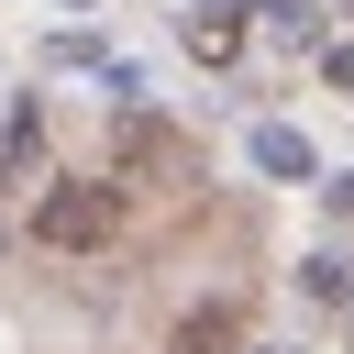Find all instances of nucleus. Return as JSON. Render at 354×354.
I'll use <instances>...</instances> for the list:
<instances>
[{"label": "nucleus", "mask_w": 354, "mask_h": 354, "mask_svg": "<svg viewBox=\"0 0 354 354\" xmlns=\"http://www.w3.org/2000/svg\"><path fill=\"white\" fill-rule=\"evenodd\" d=\"M122 210H133L122 177H55V188L33 199V243H44V254H100V243L122 232Z\"/></svg>", "instance_id": "nucleus-1"}, {"label": "nucleus", "mask_w": 354, "mask_h": 354, "mask_svg": "<svg viewBox=\"0 0 354 354\" xmlns=\"http://www.w3.org/2000/svg\"><path fill=\"white\" fill-rule=\"evenodd\" d=\"M111 155H122L133 177H155V188H188V177H199V155H188V144H177V133H166L155 111H122V133H111Z\"/></svg>", "instance_id": "nucleus-2"}, {"label": "nucleus", "mask_w": 354, "mask_h": 354, "mask_svg": "<svg viewBox=\"0 0 354 354\" xmlns=\"http://www.w3.org/2000/svg\"><path fill=\"white\" fill-rule=\"evenodd\" d=\"M232 343H243V310H232V299H199V310L177 321L166 354H232Z\"/></svg>", "instance_id": "nucleus-3"}, {"label": "nucleus", "mask_w": 354, "mask_h": 354, "mask_svg": "<svg viewBox=\"0 0 354 354\" xmlns=\"http://www.w3.org/2000/svg\"><path fill=\"white\" fill-rule=\"evenodd\" d=\"M188 55H199V66H232V55H243V11H232V0L188 11Z\"/></svg>", "instance_id": "nucleus-4"}, {"label": "nucleus", "mask_w": 354, "mask_h": 354, "mask_svg": "<svg viewBox=\"0 0 354 354\" xmlns=\"http://www.w3.org/2000/svg\"><path fill=\"white\" fill-rule=\"evenodd\" d=\"M254 166H266V177H310L321 155H310V133H299V122H254Z\"/></svg>", "instance_id": "nucleus-5"}, {"label": "nucleus", "mask_w": 354, "mask_h": 354, "mask_svg": "<svg viewBox=\"0 0 354 354\" xmlns=\"http://www.w3.org/2000/svg\"><path fill=\"white\" fill-rule=\"evenodd\" d=\"M299 288H310V299H321V310H332V299H343V288H354V277H343V266H332V254H310V266H299Z\"/></svg>", "instance_id": "nucleus-6"}, {"label": "nucleus", "mask_w": 354, "mask_h": 354, "mask_svg": "<svg viewBox=\"0 0 354 354\" xmlns=\"http://www.w3.org/2000/svg\"><path fill=\"white\" fill-rule=\"evenodd\" d=\"M321 77H332V88H354V44H332V55H321Z\"/></svg>", "instance_id": "nucleus-7"}, {"label": "nucleus", "mask_w": 354, "mask_h": 354, "mask_svg": "<svg viewBox=\"0 0 354 354\" xmlns=\"http://www.w3.org/2000/svg\"><path fill=\"white\" fill-rule=\"evenodd\" d=\"M332 210H354V177H343V188H332Z\"/></svg>", "instance_id": "nucleus-8"}, {"label": "nucleus", "mask_w": 354, "mask_h": 354, "mask_svg": "<svg viewBox=\"0 0 354 354\" xmlns=\"http://www.w3.org/2000/svg\"><path fill=\"white\" fill-rule=\"evenodd\" d=\"M55 11H88V0H55Z\"/></svg>", "instance_id": "nucleus-9"}]
</instances>
